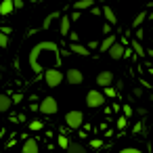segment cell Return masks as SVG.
Segmentation results:
<instances>
[{"instance_id": "cell-6", "label": "cell", "mask_w": 153, "mask_h": 153, "mask_svg": "<svg viewBox=\"0 0 153 153\" xmlns=\"http://www.w3.org/2000/svg\"><path fill=\"white\" fill-rule=\"evenodd\" d=\"M107 55H109V57H111L113 61H120V59H122V57L126 55V48H124V44L115 42V44H113V46L109 48V53H107Z\"/></svg>"}, {"instance_id": "cell-2", "label": "cell", "mask_w": 153, "mask_h": 153, "mask_svg": "<svg viewBox=\"0 0 153 153\" xmlns=\"http://www.w3.org/2000/svg\"><path fill=\"white\" fill-rule=\"evenodd\" d=\"M65 124H67V128H71V130L82 128V124H84V113L78 111V109L67 111V113H65Z\"/></svg>"}, {"instance_id": "cell-8", "label": "cell", "mask_w": 153, "mask_h": 153, "mask_svg": "<svg viewBox=\"0 0 153 153\" xmlns=\"http://www.w3.org/2000/svg\"><path fill=\"white\" fill-rule=\"evenodd\" d=\"M21 153H40L38 140H36V138H25V143H23V147H21Z\"/></svg>"}, {"instance_id": "cell-31", "label": "cell", "mask_w": 153, "mask_h": 153, "mask_svg": "<svg viewBox=\"0 0 153 153\" xmlns=\"http://www.w3.org/2000/svg\"><path fill=\"white\" fill-rule=\"evenodd\" d=\"M109 32H111V23H105V25H103V34L109 36Z\"/></svg>"}, {"instance_id": "cell-14", "label": "cell", "mask_w": 153, "mask_h": 153, "mask_svg": "<svg viewBox=\"0 0 153 153\" xmlns=\"http://www.w3.org/2000/svg\"><path fill=\"white\" fill-rule=\"evenodd\" d=\"M113 44H115V36H113V34H109V36H105V40L99 44V48H101L103 53H109V48H111Z\"/></svg>"}, {"instance_id": "cell-3", "label": "cell", "mask_w": 153, "mask_h": 153, "mask_svg": "<svg viewBox=\"0 0 153 153\" xmlns=\"http://www.w3.org/2000/svg\"><path fill=\"white\" fill-rule=\"evenodd\" d=\"M44 82H46L51 88H57V86L63 82V74H61L59 69H55V67H53V69H46V71H44Z\"/></svg>"}, {"instance_id": "cell-37", "label": "cell", "mask_w": 153, "mask_h": 153, "mask_svg": "<svg viewBox=\"0 0 153 153\" xmlns=\"http://www.w3.org/2000/svg\"><path fill=\"white\" fill-rule=\"evenodd\" d=\"M0 74H2V69H0Z\"/></svg>"}, {"instance_id": "cell-28", "label": "cell", "mask_w": 153, "mask_h": 153, "mask_svg": "<svg viewBox=\"0 0 153 153\" xmlns=\"http://www.w3.org/2000/svg\"><path fill=\"white\" fill-rule=\"evenodd\" d=\"M128 115H132V107L130 105H124V117H128Z\"/></svg>"}, {"instance_id": "cell-30", "label": "cell", "mask_w": 153, "mask_h": 153, "mask_svg": "<svg viewBox=\"0 0 153 153\" xmlns=\"http://www.w3.org/2000/svg\"><path fill=\"white\" fill-rule=\"evenodd\" d=\"M69 17H71V21H78V19H80V11H74Z\"/></svg>"}, {"instance_id": "cell-26", "label": "cell", "mask_w": 153, "mask_h": 153, "mask_svg": "<svg viewBox=\"0 0 153 153\" xmlns=\"http://www.w3.org/2000/svg\"><path fill=\"white\" fill-rule=\"evenodd\" d=\"M101 145H103V143H101V138H92V140H90V147H94V149H99Z\"/></svg>"}, {"instance_id": "cell-22", "label": "cell", "mask_w": 153, "mask_h": 153, "mask_svg": "<svg viewBox=\"0 0 153 153\" xmlns=\"http://www.w3.org/2000/svg\"><path fill=\"white\" fill-rule=\"evenodd\" d=\"M9 46V36L0 32V48H7Z\"/></svg>"}, {"instance_id": "cell-29", "label": "cell", "mask_w": 153, "mask_h": 153, "mask_svg": "<svg viewBox=\"0 0 153 153\" xmlns=\"http://www.w3.org/2000/svg\"><path fill=\"white\" fill-rule=\"evenodd\" d=\"M120 153H143V151H138V149H132V147H128V149H122Z\"/></svg>"}, {"instance_id": "cell-33", "label": "cell", "mask_w": 153, "mask_h": 153, "mask_svg": "<svg viewBox=\"0 0 153 153\" xmlns=\"http://www.w3.org/2000/svg\"><path fill=\"white\" fill-rule=\"evenodd\" d=\"M0 32H2V34H7V36H9V34H11V32H13V30H11V27H9V25H4V27H0Z\"/></svg>"}, {"instance_id": "cell-32", "label": "cell", "mask_w": 153, "mask_h": 153, "mask_svg": "<svg viewBox=\"0 0 153 153\" xmlns=\"http://www.w3.org/2000/svg\"><path fill=\"white\" fill-rule=\"evenodd\" d=\"M13 2H15V9H23V4H25L23 0H13Z\"/></svg>"}, {"instance_id": "cell-9", "label": "cell", "mask_w": 153, "mask_h": 153, "mask_svg": "<svg viewBox=\"0 0 153 153\" xmlns=\"http://www.w3.org/2000/svg\"><path fill=\"white\" fill-rule=\"evenodd\" d=\"M69 51H71L74 55H82V57H88V55H90V48L84 46V44H80V42H71V44H69Z\"/></svg>"}, {"instance_id": "cell-25", "label": "cell", "mask_w": 153, "mask_h": 153, "mask_svg": "<svg viewBox=\"0 0 153 153\" xmlns=\"http://www.w3.org/2000/svg\"><path fill=\"white\" fill-rule=\"evenodd\" d=\"M126 124H128V120H126V117H120V120H117V128H120V130H124V128H126Z\"/></svg>"}, {"instance_id": "cell-15", "label": "cell", "mask_w": 153, "mask_h": 153, "mask_svg": "<svg viewBox=\"0 0 153 153\" xmlns=\"http://www.w3.org/2000/svg\"><path fill=\"white\" fill-rule=\"evenodd\" d=\"M103 15H105L107 23H111V25H115V23H117V17H115V13H113V9H111V7H103Z\"/></svg>"}, {"instance_id": "cell-35", "label": "cell", "mask_w": 153, "mask_h": 153, "mask_svg": "<svg viewBox=\"0 0 153 153\" xmlns=\"http://www.w3.org/2000/svg\"><path fill=\"white\" fill-rule=\"evenodd\" d=\"M32 2H40V0H32Z\"/></svg>"}, {"instance_id": "cell-19", "label": "cell", "mask_w": 153, "mask_h": 153, "mask_svg": "<svg viewBox=\"0 0 153 153\" xmlns=\"http://www.w3.org/2000/svg\"><path fill=\"white\" fill-rule=\"evenodd\" d=\"M145 17H147V13L143 11V13H138L136 17H134V21H132V27H140V23L145 21Z\"/></svg>"}, {"instance_id": "cell-34", "label": "cell", "mask_w": 153, "mask_h": 153, "mask_svg": "<svg viewBox=\"0 0 153 153\" xmlns=\"http://www.w3.org/2000/svg\"><path fill=\"white\" fill-rule=\"evenodd\" d=\"M90 11H92V15H99V13H103V9H101V11H99V9H97V7H92V9H90Z\"/></svg>"}, {"instance_id": "cell-1", "label": "cell", "mask_w": 153, "mask_h": 153, "mask_svg": "<svg viewBox=\"0 0 153 153\" xmlns=\"http://www.w3.org/2000/svg\"><path fill=\"white\" fill-rule=\"evenodd\" d=\"M38 111H40L42 115H55V113L59 111V103H57V99H55V97H46V99H42L40 105H38Z\"/></svg>"}, {"instance_id": "cell-16", "label": "cell", "mask_w": 153, "mask_h": 153, "mask_svg": "<svg viewBox=\"0 0 153 153\" xmlns=\"http://www.w3.org/2000/svg\"><path fill=\"white\" fill-rule=\"evenodd\" d=\"M57 17H61V13H59V11H55V13H51V15H48V17L44 19V23H42V30H48V27H51V23H53V21H55Z\"/></svg>"}, {"instance_id": "cell-11", "label": "cell", "mask_w": 153, "mask_h": 153, "mask_svg": "<svg viewBox=\"0 0 153 153\" xmlns=\"http://www.w3.org/2000/svg\"><path fill=\"white\" fill-rule=\"evenodd\" d=\"M13 107V97L9 94H0V113H7Z\"/></svg>"}, {"instance_id": "cell-7", "label": "cell", "mask_w": 153, "mask_h": 153, "mask_svg": "<svg viewBox=\"0 0 153 153\" xmlns=\"http://www.w3.org/2000/svg\"><path fill=\"white\" fill-rule=\"evenodd\" d=\"M97 84H99L101 88L111 86V84H113V74H111V71H101V74L97 76Z\"/></svg>"}, {"instance_id": "cell-27", "label": "cell", "mask_w": 153, "mask_h": 153, "mask_svg": "<svg viewBox=\"0 0 153 153\" xmlns=\"http://www.w3.org/2000/svg\"><path fill=\"white\" fill-rule=\"evenodd\" d=\"M69 40H71V42H78V40H80V34H76V32H69Z\"/></svg>"}, {"instance_id": "cell-10", "label": "cell", "mask_w": 153, "mask_h": 153, "mask_svg": "<svg viewBox=\"0 0 153 153\" xmlns=\"http://www.w3.org/2000/svg\"><path fill=\"white\" fill-rule=\"evenodd\" d=\"M69 27H71V17L69 15H63L61 17V25H59V34L65 38V36H69Z\"/></svg>"}, {"instance_id": "cell-17", "label": "cell", "mask_w": 153, "mask_h": 153, "mask_svg": "<svg viewBox=\"0 0 153 153\" xmlns=\"http://www.w3.org/2000/svg\"><path fill=\"white\" fill-rule=\"evenodd\" d=\"M57 145H59L61 149H65V151H67V149H69V145H71V140H69L65 134H59V136H57Z\"/></svg>"}, {"instance_id": "cell-4", "label": "cell", "mask_w": 153, "mask_h": 153, "mask_svg": "<svg viewBox=\"0 0 153 153\" xmlns=\"http://www.w3.org/2000/svg\"><path fill=\"white\" fill-rule=\"evenodd\" d=\"M105 103V94L103 92H99V90H88L86 92V105L90 107V109H97V107H101Z\"/></svg>"}, {"instance_id": "cell-12", "label": "cell", "mask_w": 153, "mask_h": 153, "mask_svg": "<svg viewBox=\"0 0 153 153\" xmlns=\"http://www.w3.org/2000/svg\"><path fill=\"white\" fill-rule=\"evenodd\" d=\"M15 11V2H13V0H2V2H0V15H11Z\"/></svg>"}, {"instance_id": "cell-13", "label": "cell", "mask_w": 153, "mask_h": 153, "mask_svg": "<svg viewBox=\"0 0 153 153\" xmlns=\"http://www.w3.org/2000/svg\"><path fill=\"white\" fill-rule=\"evenodd\" d=\"M94 7V0H76L74 2V11H86Z\"/></svg>"}, {"instance_id": "cell-24", "label": "cell", "mask_w": 153, "mask_h": 153, "mask_svg": "<svg viewBox=\"0 0 153 153\" xmlns=\"http://www.w3.org/2000/svg\"><path fill=\"white\" fill-rule=\"evenodd\" d=\"M21 101H23V94H21V92H15V94H13V103L17 105V103H21Z\"/></svg>"}, {"instance_id": "cell-18", "label": "cell", "mask_w": 153, "mask_h": 153, "mask_svg": "<svg viewBox=\"0 0 153 153\" xmlns=\"http://www.w3.org/2000/svg\"><path fill=\"white\" fill-rule=\"evenodd\" d=\"M67 153H88L82 145H78V143H71L69 145V149H67Z\"/></svg>"}, {"instance_id": "cell-5", "label": "cell", "mask_w": 153, "mask_h": 153, "mask_svg": "<svg viewBox=\"0 0 153 153\" xmlns=\"http://www.w3.org/2000/svg\"><path fill=\"white\" fill-rule=\"evenodd\" d=\"M65 80H67L71 86H78V84H82V82H84V74H82L78 67H69V69H67V74H65Z\"/></svg>"}, {"instance_id": "cell-21", "label": "cell", "mask_w": 153, "mask_h": 153, "mask_svg": "<svg viewBox=\"0 0 153 153\" xmlns=\"http://www.w3.org/2000/svg\"><path fill=\"white\" fill-rule=\"evenodd\" d=\"M42 128H44V124H42L40 120H34V122H30V130H36V132H38V130H42Z\"/></svg>"}, {"instance_id": "cell-23", "label": "cell", "mask_w": 153, "mask_h": 153, "mask_svg": "<svg viewBox=\"0 0 153 153\" xmlns=\"http://www.w3.org/2000/svg\"><path fill=\"white\" fill-rule=\"evenodd\" d=\"M105 97H109V99H113V97H115V88H111V86H107V88H105Z\"/></svg>"}, {"instance_id": "cell-36", "label": "cell", "mask_w": 153, "mask_h": 153, "mask_svg": "<svg viewBox=\"0 0 153 153\" xmlns=\"http://www.w3.org/2000/svg\"><path fill=\"white\" fill-rule=\"evenodd\" d=\"M0 134H2V128H0Z\"/></svg>"}, {"instance_id": "cell-20", "label": "cell", "mask_w": 153, "mask_h": 153, "mask_svg": "<svg viewBox=\"0 0 153 153\" xmlns=\"http://www.w3.org/2000/svg\"><path fill=\"white\" fill-rule=\"evenodd\" d=\"M132 48L136 51V55H145V48H143V44L138 40H132Z\"/></svg>"}]
</instances>
